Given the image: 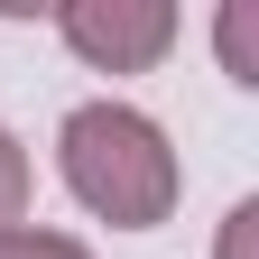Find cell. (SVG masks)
<instances>
[{
    "instance_id": "obj_3",
    "label": "cell",
    "mask_w": 259,
    "mask_h": 259,
    "mask_svg": "<svg viewBox=\"0 0 259 259\" xmlns=\"http://www.w3.org/2000/svg\"><path fill=\"white\" fill-rule=\"evenodd\" d=\"M0 259H93L74 232H47V222H10L0 232Z\"/></svg>"
},
{
    "instance_id": "obj_2",
    "label": "cell",
    "mask_w": 259,
    "mask_h": 259,
    "mask_svg": "<svg viewBox=\"0 0 259 259\" xmlns=\"http://www.w3.org/2000/svg\"><path fill=\"white\" fill-rule=\"evenodd\" d=\"M56 37L74 47L93 74H148V65L176 47V10L167 0H65Z\"/></svg>"
},
{
    "instance_id": "obj_4",
    "label": "cell",
    "mask_w": 259,
    "mask_h": 259,
    "mask_svg": "<svg viewBox=\"0 0 259 259\" xmlns=\"http://www.w3.org/2000/svg\"><path fill=\"white\" fill-rule=\"evenodd\" d=\"M10 222H28V148L0 130V232Z\"/></svg>"
},
{
    "instance_id": "obj_1",
    "label": "cell",
    "mask_w": 259,
    "mask_h": 259,
    "mask_svg": "<svg viewBox=\"0 0 259 259\" xmlns=\"http://www.w3.org/2000/svg\"><path fill=\"white\" fill-rule=\"evenodd\" d=\"M56 167L74 185V204L93 222H111V232H148V222L176 213V148L167 130L130 102H74L56 130Z\"/></svg>"
}]
</instances>
